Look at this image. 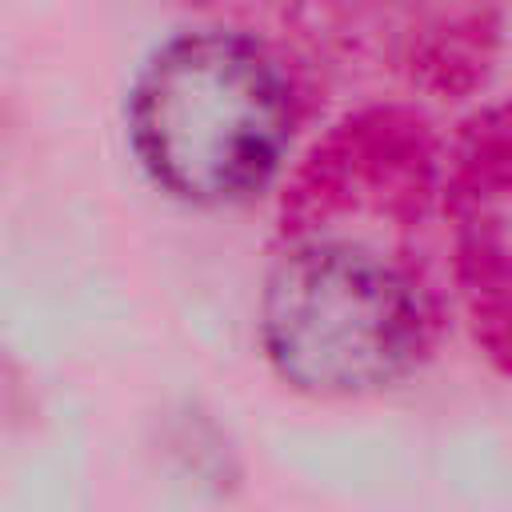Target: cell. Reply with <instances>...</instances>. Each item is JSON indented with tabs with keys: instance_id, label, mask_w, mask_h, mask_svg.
<instances>
[{
	"instance_id": "cell-1",
	"label": "cell",
	"mask_w": 512,
	"mask_h": 512,
	"mask_svg": "<svg viewBox=\"0 0 512 512\" xmlns=\"http://www.w3.org/2000/svg\"><path fill=\"white\" fill-rule=\"evenodd\" d=\"M288 88L272 56L236 32L172 36L140 68L128 132L168 192L220 204L256 192L288 144Z\"/></svg>"
},
{
	"instance_id": "cell-2",
	"label": "cell",
	"mask_w": 512,
	"mask_h": 512,
	"mask_svg": "<svg viewBox=\"0 0 512 512\" xmlns=\"http://www.w3.org/2000/svg\"><path fill=\"white\" fill-rule=\"evenodd\" d=\"M420 300L400 268L348 240L284 252L264 284L260 336L284 380L352 396L396 380L420 348Z\"/></svg>"
}]
</instances>
